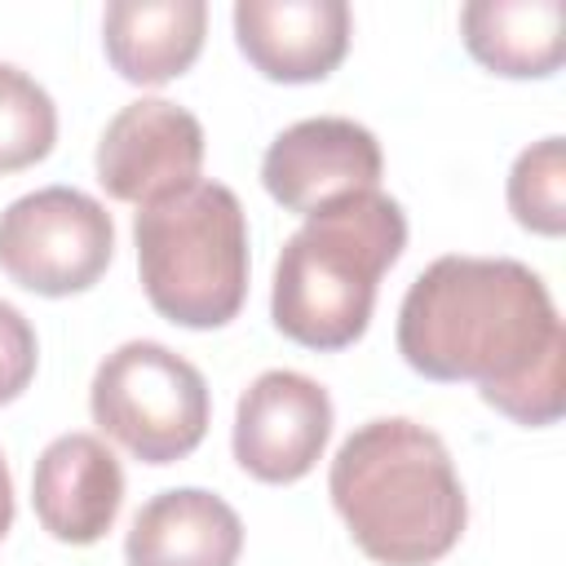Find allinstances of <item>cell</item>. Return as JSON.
Listing matches in <instances>:
<instances>
[{"label":"cell","mask_w":566,"mask_h":566,"mask_svg":"<svg viewBox=\"0 0 566 566\" xmlns=\"http://www.w3.org/2000/svg\"><path fill=\"white\" fill-rule=\"evenodd\" d=\"M380 168L385 159L371 128L345 115H318L283 128L270 142L261 159V181L274 195V203L310 217L340 195L376 190Z\"/></svg>","instance_id":"obj_9"},{"label":"cell","mask_w":566,"mask_h":566,"mask_svg":"<svg viewBox=\"0 0 566 566\" xmlns=\"http://www.w3.org/2000/svg\"><path fill=\"white\" fill-rule=\"evenodd\" d=\"M407 248V217L380 190H354L318 212L283 243L274 265V327L305 349L354 345L376 305L385 270Z\"/></svg>","instance_id":"obj_3"},{"label":"cell","mask_w":566,"mask_h":566,"mask_svg":"<svg viewBox=\"0 0 566 566\" xmlns=\"http://www.w3.org/2000/svg\"><path fill=\"white\" fill-rule=\"evenodd\" d=\"M40 526L62 544H97L124 504V469L115 451L93 433L53 438L31 478Z\"/></svg>","instance_id":"obj_11"},{"label":"cell","mask_w":566,"mask_h":566,"mask_svg":"<svg viewBox=\"0 0 566 566\" xmlns=\"http://www.w3.org/2000/svg\"><path fill=\"white\" fill-rule=\"evenodd\" d=\"M208 31L203 0H119L106 9L102 40L128 84H168L195 66Z\"/></svg>","instance_id":"obj_13"},{"label":"cell","mask_w":566,"mask_h":566,"mask_svg":"<svg viewBox=\"0 0 566 566\" xmlns=\"http://www.w3.org/2000/svg\"><path fill=\"white\" fill-rule=\"evenodd\" d=\"M35 332L22 318V310H13L9 301H0V407L13 402L31 376H35Z\"/></svg>","instance_id":"obj_17"},{"label":"cell","mask_w":566,"mask_h":566,"mask_svg":"<svg viewBox=\"0 0 566 566\" xmlns=\"http://www.w3.org/2000/svg\"><path fill=\"white\" fill-rule=\"evenodd\" d=\"M469 53L509 80H539L562 66V0H478L464 4Z\"/></svg>","instance_id":"obj_14"},{"label":"cell","mask_w":566,"mask_h":566,"mask_svg":"<svg viewBox=\"0 0 566 566\" xmlns=\"http://www.w3.org/2000/svg\"><path fill=\"white\" fill-rule=\"evenodd\" d=\"M93 420L142 464L186 460L208 433V385L159 340H128L102 358L88 394Z\"/></svg>","instance_id":"obj_5"},{"label":"cell","mask_w":566,"mask_h":566,"mask_svg":"<svg viewBox=\"0 0 566 566\" xmlns=\"http://www.w3.org/2000/svg\"><path fill=\"white\" fill-rule=\"evenodd\" d=\"M234 40L243 57L279 84L327 80L349 49L345 0H239Z\"/></svg>","instance_id":"obj_10"},{"label":"cell","mask_w":566,"mask_h":566,"mask_svg":"<svg viewBox=\"0 0 566 566\" xmlns=\"http://www.w3.org/2000/svg\"><path fill=\"white\" fill-rule=\"evenodd\" d=\"M332 438V398L301 371L256 376L234 411V460L256 482L305 478Z\"/></svg>","instance_id":"obj_7"},{"label":"cell","mask_w":566,"mask_h":566,"mask_svg":"<svg viewBox=\"0 0 566 566\" xmlns=\"http://www.w3.org/2000/svg\"><path fill=\"white\" fill-rule=\"evenodd\" d=\"M57 142L53 97L18 66L0 62V177L40 164Z\"/></svg>","instance_id":"obj_15"},{"label":"cell","mask_w":566,"mask_h":566,"mask_svg":"<svg viewBox=\"0 0 566 566\" xmlns=\"http://www.w3.org/2000/svg\"><path fill=\"white\" fill-rule=\"evenodd\" d=\"M124 553L128 566H234L243 553V522L203 486L159 491L137 509Z\"/></svg>","instance_id":"obj_12"},{"label":"cell","mask_w":566,"mask_h":566,"mask_svg":"<svg viewBox=\"0 0 566 566\" xmlns=\"http://www.w3.org/2000/svg\"><path fill=\"white\" fill-rule=\"evenodd\" d=\"M398 354L411 371L460 385L539 429L566 407V332L544 279L513 256H438L402 296Z\"/></svg>","instance_id":"obj_1"},{"label":"cell","mask_w":566,"mask_h":566,"mask_svg":"<svg viewBox=\"0 0 566 566\" xmlns=\"http://www.w3.org/2000/svg\"><path fill=\"white\" fill-rule=\"evenodd\" d=\"M327 491L354 544L380 566H429L469 522L447 442L402 416L358 424L332 460Z\"/></svg>","instance_id":"obj_2"},{"label":"cell","mask_w":566,"mask_h":566,"mask_svg":"<svg viewBox=\"0 0 566 566\" xmlns=\"http://www.w3.org/2000/svg\"><path fill=\"white\" fill-rule=\"evenodd\" d=\"M146 301L177 327H226L248 296V217L230 186L190 181L137 208Z\"/></svg>","instance_id":"obj_4"},{"label":"cell","mask_w":566,"mask_h":566,"mask_svg":"<svg viewBox=\"0 0 566 566\" xmlns=\"http://www.w3.org/2000/svg\"><path fill=\"white\" fill-rule=\"evenodd\" d=\"M509 208L517 226L557 239L566 230V146L544 137L526 146L509 172Z\"/></svg>","instance_id":"obj_16"},{"label":"cell","mask_w":566,"mask_h":566,"mask_svg":"<svg viewBox=\"0 0 566 566\" xmlns=\"http://www.w3.org/2000/svg\"><path fill=\"white\" fill-rule=\"evenodd\" d=\"M9 526H13V482H9V469L0 455V539L9 535Z\"/></svg>","instance_id":"obj_18"},{"label":"cell","mask_w":566,"mask_h":566,"mask_svg":"<svg viewBox=\"0 0 566 566\" xmlns=\"http://www.w3.org/2000/svg\"><path fill=\"white\" fill-rule=\"evenodd\" d=\"M115 252L111 212L71 186H44L0 212V270L40 296L88 292Z\"/></svg>","instance_id":"obj_6"},{"label":"cell","mask_w":566,"mask_h":566,"mask_svg":"<svg viewBox=\"0 0 566 566\" xmlns=\"http://www.w3.org/2000/svg\"><path fill=\"white\" fill-rule=\"evenodd\" d=\"M203 128L199 119L164 97L128 102L97 142V181L111 199L150 203L168 190L199 181Z\"/></svg>","instance_id":"obj_8"}]
</instances>
